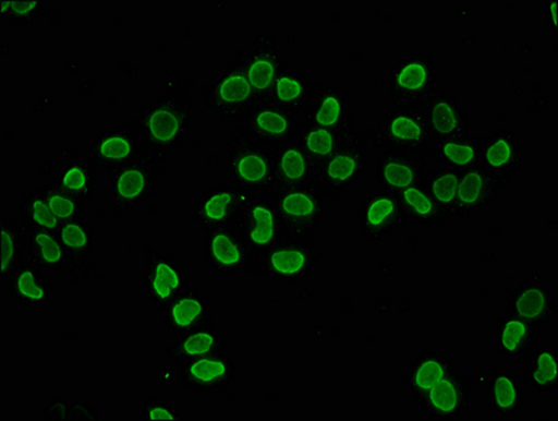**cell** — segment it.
I'll list each match as a JSON object with an SVG mask.
<instances>
[{"label":"cell","instance_id":"13","mask_svg":"<svg viewBox=\"0 0 558 421\" xmlns=\"http://www.w3.org/2000/svg\"><path fill=\"white\" fill-rule=\"evenodd\" d=\"M236 127L256 144L274 151L298 139L302 120L300 116L276 106L257 105Z\"/></svg>","mask_w":558,"mask_h":421},{"label":"cell","instance_id":"12","mask_svg":"<svg viewBox=\"0 0 558 421\" xmlns=\"http://www.w3.org/2000/svg\"><path fill=\"white\" fill-rule=\"evenodd\" d=\"M239 364L232 351L218 352L181 362L180 381L195 394H217L236 381Z\"/></svg>","mask_w":558,"mask_h":421},{"label":"cell","instance_id":"44","mask_svg":"<svg viewBox=\"0 0 558 421\" xmlns=\"http://www.w3.org/2000/svg\"><path fill=\"white\" fill-rule=\"evenodd\" d=\"M43 418L46 420H99L101 416L95 406L87 401L75 400L68 396H56L43 409Z\"/></svg>","mask_w":558,"mask_h":421},{"label":"cell","instance_id":"21","mask_svg":"<svg viewBox=\"0 0 558 421\" xmlns=\"http://www.w3.org/2000/svg\"><path fill=\"white\" fill-rule=\"evenodd\" d=\"M252 194L238 188H210L193 205L195 221L204 232L233 227Z\"/></svg>","mask_w":558,"mask_h":421},{"label":"cell","instance_id":"34","mask_svg":"<svg viewBox=\"0 0 558 421\" xmlns=\"http://www.w3.org/2000/svg\"><path fill=\"white\" fill-rule=\"evenodd\" d=\"M21 225L24 234H26L28 262L41 268L43 272H62L71 267L70 258H68L65 251H63L57 232L44 231V229Z\"/></svg>","mask_w":558,"mask_h":421},{"label":"cell","instance_id":"10","mask_svg":"<svg viewBox=\"0 0 558 421\" xmlns=\"http://www.w3.org/2000/svg\"><path fill=\"white\" fill-rule=\"evenodd\" d=\"M376 148L408 152L429 159L434 140L420 109L395 107L384 117L374 136Z\"/></svg>","mask_w":558,"mask_h":421},{"label":"cell","instance_id":"5","mask_svg":"<svg viewBox=\"0 0 558 421\" xmlns=\"http://www.w3.org/2000/svg\"><path fill=\"white\" fill-rule=\"evenodd\" d=\"M269 195L286 225L287 234L291 237L312 239L325 221L329 201L317 181L293 189L274 190Z\"/></svg>","mask_w":558,"mask_h":421},{"label":"cell","instance_id":"26","mask_svg":"<svg viewBox=\"0 0 558 421\" xmlns=\"http://www.w3.org/2000/svg\"><path fill=\"white\" fill-rule=\"evenodd\" d=\"M166 330L180 337L214 322L213 306L197 288L189 287L163 310Z\"/></svg>","mask_w":558,"mask_h":421},{"label":"cell","instance_id":"30","mask_svg":"<svg viewBox=\"0 0 558 421\" xmlns=\"http://www.w3.org/2000/svg\"><path fill=\"white\" fill-rule=\"evenodd\" d=\"M272 152L276 159V189L274 190H288L317 181V170L310 156L302 149L298 139Z\"/></svg>","mask_w":558,"mask_h":421},{"label":"cell","instance_id":"31","mask_svg":"<svg viewBox=\"0 0 558 421\" xmlns=\"http://www.w3.org/2000/svg\"><path fill=\"white\" fill-rule=\"evenodd\" d=\"M232 351L227 339L214 322L208 323L199 329L190 332L187 335L175 337L173 345L166 349L165 356L170 362H181L199 359L218 352Z\"/></svg>","mask_w":558,"mask_h":421},{"label":"cell","instance_id":"24","mask_svg":"<svg viewBox=\"0 0 558 421\" xmlns=\"http://www.w3.org/2000/svg\"><path fill=\"white\" fill-rule=\"evenodd\" d=\"M302 127L352 129L350 96L340 87L312 85L310 105L301 116Z\"/></svg>","mask_w":558,"mask_h":421},{"label":"cell","instance_id":"18","mask_svg":"<svg viewBox=\"0 0 558 421\" xmlns=\"http://www.w3.org/2000/svg\"><path fill=\"white\" fill-rule=\"evenodd\" d=\"M420 110L423 112L434 142L466 139L473 135V122L466 109L447 91L435 92L420 107Z\"/></svg>","mask_w":558,"mask_h":421},{"label":"cell","instance_id":"43","mask_svg":"<svg viewBox=\"0 0 558 421\" xmlns=\"http://www.w3.org/2000/svg\"><path fill=\"white\" fill-rule=\"evenodd\" d=\"M21 224L26 227L57 232L61 222L52 214L50 204L44 194L43 188H33L24 191L21 201Z\"/></svg>","mask_w":558,"mask_h":421},{"label":"cell","instance_id":"39","mask_svg":"<svg viewBox=\"0 0 558 421\" xmlns=\"http://www.w3.org/2000/svg\"><path fill=\"white\" fill-rule=\"evenodd\" d=\"M27 254L26 234L21 222L3 218L0 225V276L2 282L11 281L14 273L24 264Z\"/></svg>","mask_w":558,"mask_h":421},{"label":"cell","instance_id":"1","mask_svg":"<svg viewBox=\"0 0 558 421\" xmlns=\"http://www.w3.org/2000/svg\"><path fill=\"white\" fill-rule=\"evenodd\" d=\"M194 99L189 92L169 93L149 103L136 117L146 155L163 164L187 139L193 127Z\"/></svg>","mask_w":558,"mask_h":421},{"label":"cell","instance_id":"14","mask_svg":"<svg viewBox=\"0 0 558 421\" xmlns=\"http://www.w3.org/2000/svg\"><path fill=\"white\" fill-rule=\"evenodd\" d=\"M428 420H460L472 414L474 395L472 385L459 369L449 374L417 401Z\"/></svg>","mask_w":558,"mask_h":421},{"label":"cell","instance_id":"16","mask_svg":"<svg viewBox=\"0 0 558 421\" xmlns=\"http://www.w3.org/2000/svg\"><path fill=\"white\" fill-rule=\"evenodd\" d=\"M398 194L374 191L366 195L360 208V234L366 242L379 243L398 233L408 224Z\"/></svg>","mask_w":558,"mask_h":421},{"label":"cell","instance_id":"19","mask_svg":"<svg viewBox=\"0 0 558 421\" xmlns=\"http://www.w3.org/2000/svg\"><path fill=\"white\" fill-rule=\"evenodd\" d=\"M508 181L497 178L477 164L460 171L454 218L469 219L482 213L509 188Z\"/></svg>","mask_w":558,"mask_h":421},{"label":"cell","instance_id":"2","mask_svg":"<svg viewBox=\"0 0 558 421\" xmlns=\"http://www.w3.org/2000/svg\"><path fill=\"white\" fill-rule=\"evenodd\" d=\"M225 169L234 188L250 194H268L276 189L274 152L250 140L239 127H234Z\"/></svg>","mask_w":558,"mask_h":421},{"label":"cell","instance_id":"33","mask_svg":"<svg viewBox=\"0 0 558 421\" xmlns=\"http://www.w3.org/2000/svg\"><path fill=\"white\" fill-rule=\"evenodd\" d=\"M311 96L312 83L307 81L305 73L296 68L287 67L274 82L266 105L301 117L310 105Z\"/></svg>","mask_w":558,"mask_h":421},{"label":"cell","instance_id":"45","mask_svg":"<svg viewBox=\"0 0 558 421\" xmlns=\"http://www.w3.org/2000/svg\"><path fill=\"white\" fill-rule=\"evenodd\" d=\"M43 191L58 221L63 224L83 218V205L85 204H82L80 200L66 193L57 181L44 184Z\"/></svg>","mask_w":558,"mask_h":421},{"label":"cell","instance_id":"4","mask_svg":"<svg viewBox=\"0 0 558 421\" xmlns=\"http://www.w3.org/2000/svg\"><path fill=\"white\" fill-rule=\"evenodd\" d=\"M233 227L246 246L250 261H252L250 274L253 273V267L256 266L263 254L281 241L283 237H287L286 225L279 217L276 204L272 203L269 193L252 194Z\"/></svg>","mask_w":558,"mask_h":421},{"label":"cell","instance_id":"6","mask_svg":"<svg viewBox=\"0 0 558 421\" xmlns=\"http://www.w3.org/2000/svg\"><path fill=\"white\" fill-rule=\"evenodd\" d=\"M439 71L434 53L401 58L390 71V96L395 107L420 109L438 91Z\"/></svg>","mask_w":558,"mask_h":421},{"label":"cell","instance_id":"15","mask_svg":"<svg viewBox=\"0 0 558 421\" xmlns=\"http://www.w3.org/2000/svg\"><path fill=\"white\" fill-rule=\"evenodd\" d=\"M146 154L134 124L112 127L99 132L89 145V161L96 170L112 171Z\"/></svg>","mask_w":558,"mask_h":421},{"label":"cell","instance_id":"20","mask_svg":"<svg viewBox=\"0 0 558 421\" xmlns=\"http://www.w3.org/2000/svg\"><path fill=\"white\" fill-rule=\"evenodd\" d=\"M145 291L151 305L165 310L174 298L190 287L189 274L173 256L154 253L145 266Z\"/></svg>","mask_w":558,"mask_h":421},{"label":"cell","instance_id":"9","mask_svg":"<svg viewBox=\"0 0 558 421\" xmlns=\"http://www.w3.org/2000/svg\"><path fill=\"white\" fill-rule=\"evenodd\" d=\"M158 164L149 155H141L112 171L110 178L112 213L129 217L132 211L154 197Z\"/></svg>","mask_w":558,"mask_h":421},{"label":"cell","instance_id":"40","mask_svg":"<svg viewBox=\"0 0 558 421\" xmlns=\"http://www.w3.org/2000/svg\"><path fill=\"white\" fill-rule=\"evenodd\" d=\"M57 237L70 258L71 267H83L89 263L95 241L89 222L83 218L63 222L58 228Z\"/></svg>","mask_w":558,"mask_h":421},{"label":"cell","instance_id":"32","mask_svg":"<svg viewBox=\"0 0 558 421\" xmlns=\"http://www.w3.org/2000/svg\"><path fill=\"white\" fill-rule=\"evenodd\" d=\"M398 197L408 221L417 224L433 234L444 232L448 228L450 218L439 207L437 201L430 197L423 184L400 191Z\"/></svg>","mask_w":558,"mask_h":421},{"label":"cell","instance_id":"3","mask_svg":"<svg viewBox=\"0 0 558 421\" xmlns=\"http://www.w3.org/2000/svg\"><path fill=\"white\" fill-rule=\"evenodd\" d=\"M322 258L320 249L312 239L287 234L253 267L252 274H259L271 281L295 286L315 273Z\"/></svg>","mask_w":558,"mask_h":421},{"label":"cell","instance_id":"25","mask_svg":"<svg viewBox=\"0 0 558 421\" xmlns=\"http://www.w3.org/2000/svg\"><path fill=\"white\" fill-rule=\"evenodd\" d=\"M478 164L489 173L511 183L526 164L521 142L517 134L504 129L482 139Z\"/></svg>","mask_w":558,"mask_h":421},{"label":"cell","instance_id":"37","mask_svg":"<svg viewBox=\"0 0 558 421\" xmlns=\"http://www.w3.org/2000/svg\"><path fill=\"white\" fill-rule=\"evenodd\" d=\"M525 385L536 394H555L558 388V354L550 347L536 346L522 361Z\"/></svg>","mask_w":558,"mask_h":421},{"label":"cell","instance_id":"22","mask_svg":"<svg viewBox=\"0 0 558 421\" xmlns=\"http://www.w3.org/2000/svg\"><path fill=\"white\" fill-rule=\"evenodd\" d=\"M204 257L210 270L225 277L250 274L252 261L234 227L213 229L204 233Z\"/></svg>","mask_w":558,"mask_h":421},{"label":"cell","instance_id":"17","mask_svg":"<svg viewBox=\"0 0 558 421\" xmlns=\"http://www.w3.org/2000/svg\"><path fill=\"white\" fill-rule=\"evenodd\" d=\"M557 312L550 284L541 272H531L509 296L508 315L521 317L536 326L550 325Z\"/></svg>","mask_w":558,"mask_h":421},{"label":"cell","instance_id":"38","mask_svg":"<svg viewBox=\"0 0 558 421\" xmlns=\"http://www.w3.org/2000/svg\"><path fill=\"white\" fill-rule=\"evenodd\" d=\"M482 149V139L470 135L466 139L434 142L429 152V160L433 159L444 168L463 171L477 165Z\"/></svg>","mask_w":558,"mask_h":421},{"label":"cell","instance_id":"7","mask_svg":"<svg viewBox=\"0 0 558 421\" xmlns=\"http://www.w3.org/2000/svg\"><path fill=\"white\" fill-rule=\"evenodd\" d=\"M203 103L205 110L236 127L257 106V97L243 68L234 61L204 87Z\"/></svg>","mask_w":558,"mask_h":421},{"label":"cell","instance_id":"36","mask_svg":"<svg viewBox=\"0 0 558 421\" xmlns=\"http://www.w3.org/2000/svg\"><path fill=\"white\" fill-rule=\"evenodd\" d=\"M355 129H320V127H301L298 142L310 156L313 166L319 170L354 134Z\"/></svg>","mask_w":558,"mask_h":421},{"label":"cell","instance_id":"28","mask_svg":"<svg viewBox=\"0 0 558 421\" xmlns=\"http://www.w3.org/2000/svg\"><path fill=\"white\" fill-rule=\"evenodd\" d=\"M488 408L499 419L512 418L525 408L526 385L517 372L494 370L487 378Z\"/></svg>","mask_w":558,"mask_h":421},{"label":"cell","instance_id":"23","mask_svg":"<svg viewBox=\"0 0 558 421\" xmlns=\"http://www.w3.org/2000/svg\"><path fill=\"white\" fill-rule=\"evenodd\" d=\"M378 184L381 190L398 194L423 184L433 169V161L396 149H381L378 154Z\"/></svg>","mask_w":558,"mask_h":421},{"label":"cell","instance_id":"48","mask_svg":"<svg viewBox=\"0 0 558 421\" xmlns=\"http://www.w3.org/2000/svg\"><path fill=\"white\" fill-rule=\"evenodd\" d=\"M548 11H550V16L548 19V26L551 27V32H557V2L553 0V2L548 3Z\"/></svg>","mask_w":558,"mask_h":421},{"label":"cell","instance_id":"42","mask_svg":"<svg viewBox=\"0 0 558 421\" xmlns=\"http://www.w3.org/2000/svg\"><path fill=\"white\" fill-rule=\"evenodd\" d=\"M459 171L444 168V166L434 165L429 170L427 179L423 185L428 191L430 197L437 201L444 213L450 219L454 218V207H457Z\"/></svg>","mask_w":558,"mask_h":421},{"label":"cell","instance_id":"46","mask_svg":"<svg viewBox=\"0 0 558 421\" xmlns=\"http://www.w3.org/2000/svg\"><path fill=\"white\" fill-rule=\"evenodd\" d=\"M46 8V3L37 2V0H11V2L0 3V19L3 23L26 24L34 22L41 9Z\"/></svg>","mask_w":558,"mask_h":421},{"label":"cell","instance_id":"29","mask_svg":"<svg viewBox=\"0 0 558 421\" xmlns=\"http://www.w3.org/2000/svg\"><path fill=\"white\" fill-rule=\"evenodd\" d=\"M541 327L521 317H499L494 333V342L499 354L508 360L522 361L537 346Z\"/></svg>","mask_w":558,"mask_h":421},{"label":"cell","instance_id":"41","mask_svg":"<svg viewBox=\"0 0 558 421\" xmlns=\"http://www.w3.org/2000/svg\"><path fill=\"white\" fill-rule=\"evenodd\" d=\"M95 170L89 160L71 159L58 169L56 181L82 204L90 203L93 194H95Z\"/></svg>","mask_w":558,"mask_h":421},{"label":"cell","instance_id":"35","mask_svg":"<svg viewBox=\"0 0 558 421\" xmlns=\"http://www.w3.org/2000/svg\"><path fill=\"white\" fill-rule=\"evenodd\" d=\"M9 293L14 303L44 308L51 302V286L41 268L33 263H24L9 281Z\"/></svg>","mask_w":558,"mask_h":421},{"label":"cell","instance_id":"27","mask_svg":"<svg viewBox=\"0 0 558 421\" xmlns=\"http://www.w3.org/2000/svg\"><path fill=\"white\" fill-rule=\"evenodd\" d=\"M454 370H458L454 361L440 354L439 351L421 350L411 362L408 374L404 375L405 390L417 404Z\"/></svg>","mask_w":558,"mask_h":421},{"label":"cell","instance_id":"47","mask_svg":"<svg viewBox=\"0 0 558 421\" xmlns=\"http://www.w3.org/2000/svg\"><path fill=\"white\" fill-rule=\"evenodd\" d=\"M142 416L146 420H163L175 421L181 420V411L179 406L168 404V401H158L155 399H146L142 406Z\"/></svg>","mask_w":558,"mask_h":421},{"label":"cell","instance_id":"11","mask_svg":"<svg viewBox=\"0 0 558 421\" xmlns=\"http://www.w3.org/2000/svg\"><path fill=\"white\" fill-rule=\"evenodd\" d=\"M234 61H238L246 73L257 97V105H266L274 82L287 68L277 38L268 33L256 34L252 46L240 48Z\"/></svg>","mask_w":558,"mask_h":421},{"label":"cell","instance_id":"8","mask_svg":"<svg viewBox=\"0 0 558 421\" xmlns=\"http://www.w3.org/2000/svg\"><path fill=\"white\" fill-rule=\"evenodd\" d=\"M369 164V146L364 136L355 131L351 139L317 170V183L327 201L340 200L352 185L364 178Z\"/></svg>","mask_w":558,"mask_h":421}]
</instances>
